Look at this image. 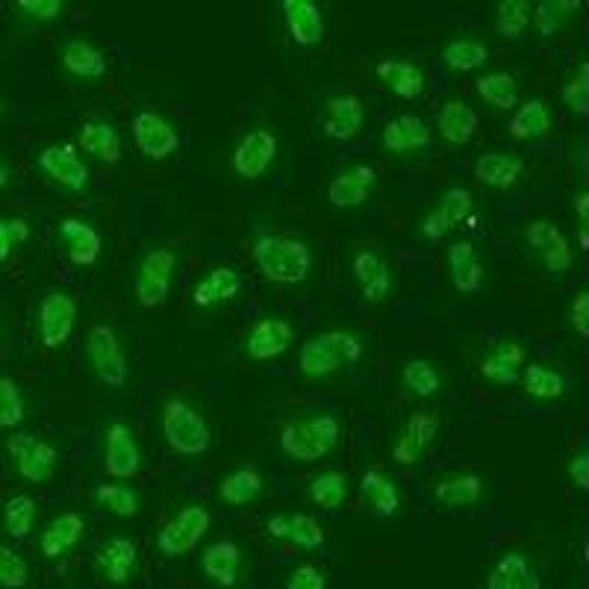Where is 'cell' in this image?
<instances>
[{
	"label": "cell",
	"mask_w": 589,
	"mask_h": 589,
	"mask_svg": "<svg viewBox=\"0 0 589 589\" xmlns=\"http://www.w3.org/2000/svg\"><path fill=\"white\" fill-rule=\"evenodd\" d=\"M292 339H295V333H292L290 321H283V318H262L248 333V354L253 360H274V356H281L292 346Z\"/></svg>",
	"instance_id": "cell-16"
},
{
	"label": "cell",
	"mask_w": 589,
	"mask_h": 589,
	"mask_svg": "<svg viewBox=\"0 0 589 589\" xmlns=\"http://www.w3.org/2000/svg\"><path fill=\"white\" fill-rule=\"evenodd\" d=\"M27 578H30L27 563L21 560L15 552H10L7 545H0V587L21 589L27 584Z\"/></svg>",
	"instance_id": "cell-51"
},
{
	"label": "cell",
	"mask_w": 589,
	"mask_h": 589,
	"mask_svg": "<svg viewBox=\"0 0 589 589\" xmlns=\"http://www.w3.org/2000/svg\"><path fill=\"white\" fill-rule=\"evenodd\" d=\"M133 133H136V145H139V150L150 159H166L169 154H174L180 145L178 131L157 113L136 115Z\"/></svg>",
	"instance_id": "cell-11"
},
{
	"label": "cell",
	"mask_w": 589,
	"mask_h": 589,
	"mask_svg": "<svg viewBox=\"0 0 589 589\" xmlns=\"http://www.w3.org/2000/svg\"><path fill=\"white\" fill-rule=\"evenodd\" d=\"M377 77H381L398 98H419V94L424 92V75H421V68H416L412 63H404V59H384V63L377 66Z\"/></svg>",
	"instance_id": "cell-31"
},
{
	"label": "cell",
	"mask_w": 589,
	"mask_h": 589,
	"mask_svg": "<svg viewBox=\"0 0 589 589\" xmlns=\"http://www.w3.org/2000/svg\"><path fill=\"white\" fill-rule=\"evenodd\" d=\"M475 127H477V115L472 113L468 103L451 101L442 106L440 133L445 141H451V145H466V141L472 139Z\"/></svg>",
	"instance_id": "cell-33"
},
{
	"label": "cell",
	"mask_w": 589,
	"mask_h": 589,
	"mask_svg": "<svg viewBox=\"0 0 589 589\" xmlns=\"http://www.w3.org/2000/svg\"><path fill=\"white\" fill-rule=\"evenodd\" d=\"M363 354V346L354 333L330 330L301 348V372L307 377H328L348 363H356Z\"/></svg>",
	"instance_id": "cell-3"
},
{
	"label": "cell",
	"mask_w": 589,
	"mask_h": 589,
	"mask_svg": "<svg viewBox=\"0 0 589 589\" xmlns=\"http://www.w3.org/2000/svg\"><path fill=\"white\" fill-rule=\"evenodd\" d=\"M528 24H531V7L524 0H501L498 3V33L501 36H522Z\"/></svg>",
	"instance_id": "cell-49"
},
{
	"label": "cell",
	"mask_w": 589,
	"mask_h": 589,
	"mask_svg": "<svg viewBox=\"0 0 589 589\" xmlns=\"http://www.w3.org/2000/svg\"><path fill=\"white\" fill-rule=\"evenodd\" d=\"M0 113H3V103H0Z\"/></svg>",
	"instance_id": "cell-60"
},
{
	"label": "cell",
	"mask_w": 589,
	"mask_h": 589,
	"mask_svg": "<svg viewBox=\"0 0 589 589\" xmlns=\"http://www.w3.org/2000/svg\"><path fill=\"white\" fill-rule=\"evenodd\" d=\"M80 145L98 159H103V162H118V157H122V139H118L113 124L106 122L86 124L80 131Z\"/></svg>",
	"instance_id": "cell-37"
},
{
	"label": "cell",
	"mask_w": 589,
	"mask_h": 589,
	"mask_svg": "<svg viewBox=\"0 0 589 589\" xmlns=\"http://www.w3.org/2000/svg\"><path fill=\"white\" fill-rule=\"evenodd\" d=\"M7 451H10V457L15 460L19 475L33 480V484H45V480H50L54 472H57V449L36 440V437H30V433H15V437H10Z\"/></svg>",
	"instance_id": "cell-5"
},
{
	"label": "cell",
	"mask_w": 589,
	"mask_h": 589,
	"mask_svg": "<svg viewBox=\"0 0 589 589\" xmlns=\"http://www.w3.org/2000/svg\"><path fill=\"white\" fill-rule=\"evenodd\" d=\"M484 496V484L477 475H449L437 484V501L445 507H472Z\"/></svg>",
	"instance_id": "cell-35"
},
{
	"label": "cell",
	"mask_w": 589,
	"mask_h": 589,
	"mask_svg": "<svg viewBox=\"0 0 589 589\" xmlns=\"http://www.w3.org/2000/svg\"><path fill=\"white\" fill-rule=\"evenodd\" d=\"M524 389L531 398L536 401H554V398H560L566 393V384H563V377L548 365H528V372H524Z\"/></svg>",
	"instance_id": "cell-43"
},
{
	"label": "cell",
	"mask_w": 589,
	"mask_h": 589,
	"mask_svg": "<svg viewBox=\"0 0 589 589\" xmlns=\"http://www.w3.org/2000/svg\"><path fill=\"white\" fill-rule=\"evenodd\" d=\"M80 536H83V516L63 513L47 524V531L42 533V543L38 545H42L45 557L57 560V557H63V554L75 548Z\"/></svg>",
	"instance_id": "cell-26"
},
{
	"label": "cell",
	"mask_w": 589,
	"mask_h": 589,
	"mask_svg": "<svg viewBox=\"0 0 589 589\" xmlns=\"http://www.w3.org/2000/svg\"><path fill=\"white\" fill-rule=\"evenodd\" d=\"M174 265H178V257L166 251V248L150 251L148 257L141 260L139 274H136V298H139L141 307H157V304L166 301Z\"/></svg>",
	"instance_id": "cell-7"
},
{
	"label": "cell",
	"mask_w": 589,
	"mask_h": 589,
	"mask_svg": "<svg viewBox=\"0 0 589 589\" xmlns=\"http://www.w3.org/2000/svg\"><path fill=\"white\" fill-rule=\"evenodd\" d=\"M563 101H566V106H569L571 113H587L589 110V66H580L578 77L571 80V83H566V89H563Z\"/></svg>",
	"instance_id": "cell-52"
},
{
	"label": "cell",
	"mask_w": 589,
	"mask_h": 589,
	"mask_svg": "<svg viewBox=\"0 0 589 589\" xmlns=\"http://www.w3.org/2000/svg\"><path fill=\"white\" fill-rule=\"evenodd\" d=\"M569 477L575 480V487L589 489V454L587 451H580L578 457H571Z\"/></svg>",
	"instance_id": "cell-57"
},
{
	"label": "cell",
	"mask_w": 589,
	"mask_h": 589,
	"mask_svg": "<svg viewBox=\"0 0 589 589\" xmlns=\"http://www.w3.org/2000/svg\"><path fill=\"white\" fill-rule=\"evenodd\" d=\"M433 437H437V419H433V416H412L401 437H398V442H395L393 457L398 460V463H404V466L419 463L421 454H424L428 445L433 442Z\"/></svg>",
	"instance_id": "cell-19"
},
{
	"label": "cell",
	"mask_w": 589,
	"mask_h": 589,
	"mask_svg": "<svg viewBox=\"0 0 589 589\" xmlns=\"http://www.w3.org/2000/svg\"><path fill=\"white\" fill-rule=\"evenodd\" d=\"M206 528H209V513L204 507H186L159 531L157 548L166 557H180L204 540Z\"/></svg>",
	"instance_id": "cell-6"
},
{
	"label": "cell",
	"mask_w": 589,
	"mask_h": 589,
	"mask_svg": "<svg viewBox=\"0 0 589 589\" xmlns=\"http://www.w3.org/2000/svg\"><path fill=\"white\" fill-rule=\"evenodd\" d=\"M59 236L68 248V257L77 265H92L101 253V236L94 234V227H89L86 222H77V218H66L59 225Z\"/></svg>",
	"instance_id": "cell-28"
},
{
	"label": "cell",
	"mask_w": 589,
	"mask_h": 589,
	"mask_svg": "<svg viewBox=\"0 0 589 589\" xmlns=\"http://www.w3.org/2000/svg\"><path fill=\"white\" fill-rule=\"evenodd\" d=\"M428 141H431V131L416 115H401V118L386 124L384 148L389 154H410V150L424 148Z\"/></svg>",
	"instance_id": "cell-24"
},
{
	"label": "cell",
	"mask_w": 589,
	"mask_h": 589,
	"mask_svg": "<svg viewBox=\"0 0 589 589\" xmlns=\"http://www.w3.org/2000/svg\"><path fill=\"white\" fill-rule=\"evenodd\" d=\"M404 384L419 398H431L440 393V372L428 360H412L404 365Z\"/></svg>",
	"instance_id": "cell-48"
},
{
	"label": "cell",
	"mask_w": 589,
	"mask_h": 589,
	"mask_svg": "<svg viewBox=\"0 0 589 589\" xmlns=\"http://www.w3.org/2000/svg\"><path fill=\"white\" fill-rule=\"evenodd\" d=\"M365 118L363 103L356 101L354 94H339L328 103V115H325V133L330 139H351L360 133Z\"/></svg>",
	"instance_id": "cell-21"
},
{
	"label": "cell",
	"mask_w": 589,
	"mask_h": 589,
	"mask_svg": "<svg viewBox=\"0 0 589 589\" xmlns=\"http://www.w3.org/2000/svg\"><path fill=\"white\" fill-rule=\"evenodd\" d=\"M260 489H262V477L257 475L253 468H239V472L225 477V484L218 489V496H222V501H227V505L242 507L251 505L253 498L260 496Z\"/></svg>",
	"instance_id": "cell-40"
},
{
	"label": "cell",
	"mask_w": 589,
	"mask_h": 589,
	"mask_svg": "<svg viewBox=\"0 0 589 589\" xmlns=\"http://www.w3.org/2000/svg\"><path fill=\"white\" fill-rule=\"evenodd\" d=\"M94 498H98L110 513L122 516V519H131V516L139 513V496H136L131 487H124V484H103V487H98Z\"/></svg>",
	"instance_id": "cell-47"
},
{
	"label": "cell",
	"mask_w": 589,
	"mask_h": 589,
	"mask_svg": "<svg viewBox=\"0 0 589 589\" xmlns=\"http://www.w3.org/2000/svg\"><path fill=\"white\" fill-rule=\"evenodd\" d=\"M449 269L451 281L460 292H475L484 281V269H480V260H477L475 248L468 242H457L449 251Z\"/></svg>",
	"instance_id": "cell-32"
},
{
	"label": "cell",
	"mask_w": 589,
	"mask_h": 589,
	"mask_svg": "<svg viewBox=\"0 0 589 589\" xmlns=\"http://www.w3.org/2000/svg\"><path fill=\"white\" fill-rule=\"evenodd\" d=\"M552 131V110L545 101H528L519 106V113L510 122V133L516 139H540Z\"/></svg>",
	"instance_id": "cell-36"
},
{
	"label": "cell",
	"mask_w": 589,
	"mask_h": 589,
	"mask_svg": "<svg viewBox=\"0 0 589 589\" xmlns=\"http://www.w3.org/2000/svg\"><path fill=\"white\" fill-rule=\"evenodd\" d=\"M77 307L75 301L63 295V292H54L42 301V309H38V330H42V342L47 348H59L71 337L75 330Z\"/></svg>",
	"instance_id": "cell-10"
},
{
	"label": "cell",
	"mask_w": 589,
	"mask_h": 589,
	"mask_svg": "<svg viewBox=\"0 0 589 589\" xmlns=\"http://www.w3.org/2000/svg\"><path fill=\"white\" fill-rule=\"evenodd\" d=\"M363 496L369 498V505L381 516H395L398 513V505H401L398 489H395V484L384 472H365Z\"/></svg>",
	"instance_id": "cell-39"
},
{
	"label": "cell",
	"mask_w": 589,
	"mask_h": 589,
	"mask_svg": "<svg viewBox=\"0 0 589 589\" xmlns=\"http://www.w3.org/2000/svg\"><path fill=\"white\" fill-rule=\"evenodd\" d=\"M487 589H540V578H536V571L531 569L524 554L510 552L496 563Z\"/></svg>",
	"instance_id": "cell-25"
},
{
	"label": "cell",
	"mask_w": 589,
	"mask_h": 589,
	"mask_svg": "<svg viewBox=\"0 0 589 589\" xmlns=\"http://www.w3.org/2000/svg\"><path fill=\"white\" fill-rule=\"evenodd\" d=\"M575 209H578V218H580V227L589 225V192L584 189V192H578V197H575Z\"/></svg>",
	"instance_id": "cell-58"
},
{
	"label": "cell",
	"mask_w": 589,
	"mask_h": 589,
	"mask_svg": "<svg viewBox=\"0 0 589 589\" xmlns=\"http://www.w3.org/2000/svg\"><path fill=\"white\" fill-rule=\"evenodd\" d=\"M286 589H328V578L316 566H298L286 580Z\"/></svg>",
	"instance_id": "cell-54"
},
{
	"label": "cell",
	"mask_w": 589,
	"mask_h": 589,
	"mask_svg": "<svg viewBox=\"0 0 589 589\" xmlns=\"http://www.w3.org/2000/svg\"><path fill=\"white\" fill-rule=\"evenodd\" d=\"M442 59H445V66L451 71H475L489 59L487 45H480L475 38H457V42H451L442 50Z\"/></svg>",
	"instance_id": "cell-41"
},
{
	"label": "cell",
	"mask_w": 589,
	"mask_h": 589,
	"mask_svg": "<svg viewBox=\"0 0 589 589\" xmlns=\"http://www.w3.org/2000/svg\"><path fill=\"white\" fill-rule=\"evenodd\" d=\"M575 10H578V0H545L531 12L533 27L540 30V36H552L575 15Z\"/></svg>",
	"instance_id": "cell-44"
},
{
	"label": "cell",
	"mask_w": 589,
	"mask_h": 589,
	"mask_svg": "<svg viewBox=\"0 0 589 589\" xmlns=\"http://www.w3.org/2000/svg\"><path fill=\"white\" fill-rule=\"evenodd\" d=\"M528 242H531L533 251L540 253V260H543L548 272L560 274L571 269L569 242H566V236H563L552 222H545V218L533 222V225L528 227Z\"/></svg>",
	"instance_id": "cell-12"
},
{
	"label": "cell",
	"mask_w": 589,
	"mask_h": 589,
	"mask_svg": "<svg viewBox=\"0 0 589 589\" xmlns=\"http://www.w3.org/2000/svg\"><path fill=\"white\" fill-rule=\"evenodd\" d=\"M283 12H286V24H290L292 38L304 47H313L321 42L325 36V21H321V12L316 10L313 0H286L283 3Z\"/></svg>",
	"instance_id": "cell-20"
},
{
	"label": "cell",
	"mask_w": 589,
	"mask_h": 589,
	"mask_svg": "<svg viewBox=\"0 0 589 589\" xmlns=\"http://www.w3.org/2000/svg\"><path fill=\"white\" fill-rule=\"evenodd\" d=\"M374 186V171L369 166H351L339 178H333L328 189V197L333 206H342V209H351V206H360L369 197Z\"/></svg>",
	"instance_id": "cell-18"
},
{
	"label": "cell",
	"mask_w": 589,
	"mask_h": 589,
	"mask_svg": "<svg viewBox=\"0 0 589 589\" xmlns=\"http://www.w3.org/2000/svg\"><path fill=\"white\" fill-rule=\"evenodd\" d=\"M354 274L360 286H363L365 301H384L389 295V290H393V274H389L386 262L374 251L356 253Z\"/></svg>",
	"instance_id": "cell-27"
},
{
	"label": "cell",
	"mask_w": 589,
	"mask_h": 589,
	"mask_svg": "<svg viewBox=\"0 0 589 589\" xmlns=\"http://www.w3.org/2000/svg\"><path fill=\"white\" fill-rule=\"evenodd\" d=\"M86 351H89V363L94 365V372H98L103 384L124 386V381H127V360H124V351L113 330L103 328V325L101 328H92V333L86 339Z\"/></svg>",
	"instance_id": "cell-8"
},
{
	"label": "cell",
	"mask_w": 589,
	"mask_h": 589,
	"mask_svg": "<svg viewBox=\"0 0 589 589\" xmlns=\"http://www.w3.org/2000/svg\"><path fill=\"white\" fill-rule=\"evenodd\" d=\"M236 292H239V274L234 269H216L197 283L192 301L197 307H216L222 301L236 298Z\"/></svg>",
	"instance_id": "cell-34"
},
{
	"label": "cell",
	"mask_w": 589,
	"mask_h": 589,
	"mask_svg": "<svg viewBox=\"0 0 589 589\" xmlns=\"http://www.w3.org/2000/svg\"><path fill=\"white\" fill-rule=\"evenodd\" d=\"M63 66L75 77H86V80H98L106 71V59L98 47L89 42H68L63 50Z\"/></svg>",
	"instance_id": "cell-38"
},
{
	"label": "cell",
	"mask_w": 589,
	"mask_h": 589,
	"mask_svg": "<svg viewBox=\"0 0 589 589\" xmlns=\"http://www.w3.org/2000/svg\"><path fill=\"white\" fill-rule=\"evenodd\" d=\"M33 522H36V501L30 496H15L7 501V510H3V528L10 536H27L33 531Z\"/></svg>",
	"instance_id": "cell-46"
},
{
	"label": "cell",
	"mask_w": 589,
	"mask_h": 589,
	"mask_svg": "<svg viewBox=\"0 0 589 589\" xmlns=\"http://www.w3.org/2000/svg\"><path fill=\"white\" fill-rule=\"evenodd\" d=\"M19 10L27 12L30 19L54 21L63 15V3L59 0H19Z\"/></svg>",
	"instance_id": "cell-55"
},
{
	"label": "cell",
	"mask_w": 589,
	"mask_h": 589,
	"mask_svg": "<svg viewBox=\"0 0 589 589\" xmlns=\"http://www.w3.org/2000/svg\"><path fill=\"white\" fill-rule=\"evenodd\" d=\"M524 363V348L519 342H498L487 356H484V365H480V372L487 377L489 384L496 386H510L516 384V377H519V365Z\"/></svg>",
	"instance_id": "cell-22"
},
{
	"label": "cell",
	"mask_w": 589,
	"mask_h": 589,
	"mask_svg": "<svg viewBox=\"0 0 589 589\" xmlns=\"http://www.w3.org/2000/svg\"><path fill=\"white\" fill-rule=\"evenodd\" d=\"M309 498L321 505L325 510H337L342 507V501L348 498V480L346 475H339V472H325V475H318L313 484H309Z\"/></svg>",
	"instance_id": "cell-45"
},
{
	"label": "cell",
	"mask_w": 589,
	"mask_h": 589,
	"mask_svg": "<svg viewBox=\"0 0 589 589\" xmlns=\"http://www.w3.org/2000/svg\"><path fill=\"white\" fill-rule=\"evenodd\" d=\"M136 557H139L136 545L131 540H124V536H115L98 554V569L103 571V578L110 584H127L133 571H136Z\"/></svg>",
	"instance_id": "cell-23"
},
{
	"label": "cell",
	"mask_w": 589,
	"mask_h": 589,
	"mask_svg": "<svg viewBox=\"0 0 589 589\" xmlns=\"http://www.w3.org/2000/svg\"><path fill=\"white\" fill-rule=\"evenodd\" d=\"M24 419V398L15 381L0 377V428H15Z\"/></svg>",
	"instance_id": "cell-50"
},
{
	"label": "cell",
	"mask_w": 589,
	"mask_h": 589,
	"mask_svg": "<svg viewBox=\"0 0 589 589\" xmlns=\"http://www.w3.org/2000/svg\"><path fill=\"white\" fill-rule=\"evenodd\" d=\"M477 94L496 106V110H510L519 101V89H516V80L505 71H492V75H484L477 80Z\"/></svg>",
	"instance_id": "cell-42"
},
{
	"label": "cell",
	"mask_w": 589,
	"mask_h": 589,
	"mask_svg": "<svg viewBox=\"0 0 589 589\" xmlns=\"http://www.w3.org/2000/svg\"><path fill=\"white\" fill-rule=\"evenodd\" d=\"M38 169L45 171L50 180L71 189V192H83L86 183H89V169H86V162L71 145H54V148L42 150L38 154Z\"/></svg>",
	"instance_id": "cell-9"
},
{
	"label": "cell",
	"mask_w": 589,
	"mask_h": 589,
	"mask_svg": "<svg viewBox=\"0 0 589 589\" xmlns=\"http://www.w3.org/2000/svg\"><path fill=\"white\" fill-rule=\"evenodd\" d=\"M571 328L578 330L580 337L589 333V292H580L571 304Z\"/></svg>",
	"instance_id": "cell-56"
},
{
	"label": "cell",
	"mask_w": 589,
	"mask_h": 589,
	"mask_svg": "<svg viewBox=\"0 0 589 589\" xmlns=\"http://www.w3.org/2000/svg\"><path fill=\"white\" fill-rule=\"evenodd\" d=\"M139 445L133 440L131 428L122 421L110 424V431H106V468H110V475L131 477L139 472Z\"/></svg>",
	"instance_id": "cell-15"
},
{
	"label": "cell",
	"mask_w": 589,
	"mask_h": 589,
	"mask_svg": "<svg viewBox=\"0 0 589 589\" xmlns=\"http://www.w3.org/2000/svg\"><path fill=\"white\" fill-rule=\"evenodd\" d=\"M468 216H472V195H468L466 189H449V192L442 195L440 206L433 209L431 216L424 218L421 234L428 236V239H442L451 227H457L460 222H466Z\"/></svg>",
	"instance_id": "cell-14"
},
{
	"label": "cell",
	"mask_w": 589,
	"mask_h": 589,
	"mask_svg": "<svg viewBox=\"0 0 589 589\" xmlns=\"http://www.w3.org/2000/svg\"><path fill=\"white\" fill-rule=\"evenodd\" d=\"M239 566H242V552L234 543H216L204 552L206 578L218 587H234L239 580Z\"/></svg>",
	"instance_id": "cell-29"
},
{
	"label": "cell",
	"mask_w": 589,
	"mask_h": 589,
	"mask_svg": "<svg viewBox=\"0 0 589 589\" xmlns=\"http://www.w3.org/2000/svg\"><path fill=\"white\" fill-rule=\"evenodd\" d=\"M274 154H277V139H274V133L253 131L239 141V148H236L234 154V169L248 180L262 178L265 169L274 162Z\"/></svg>",
	"instance_id": "cell-13"
},
{
	"label": "cell",
	"mask_w": 589,
	"mask_h": 589,
	"mask_svg": "<svg viewBox=\"0 0 589 589\" xmlns=\"http://www.w3.org/2000/svg\"><path fill=\"white\" fill-rule=\"evenodd\" d=\"M7 183H10V171L3 169V166H0V189L7 186Z\"/></svg>",
	"instance_id": "cell-59"
},
{
	"label": "cell",
	"mask_w": 589,
	"mask_h": 589,
	"mask_svg": "<svg viewBox=\"0 0 589 589\" xmlns=\"http://www.w3.org/2000/svg\"><path fill=\"white\" fill-rule=\"evenodd\" d=\"M339 440V421L333 416H313V419L290 421L281 433L283 451L292 460L313 463L337 449Z\"/></svg>",
	"instance_id": "cell-2"
},
{
	"label": "cell",
	"mask_w": 589,
	"mask_h": 589,
	"mask_svg": "<svg viewBox=\"0 0 589 589\" xmlns=\"http://www.w3.org/2000/svg\"><path fill=\"white\" fill-rule=\"evenodd\" d=\"M253 260L274 283H301L309 274V248L286 236H260L253 242Z\"/></svg>",
	"instance_id": "cell-1"
},
{
	"label": "cell",
	"mask_w": 589,
	"mask_h": 589,
	"mask_svg": "<svg viewBox=\"0 0 589 589\" xmlns=\"http://www.w3.org/2000/svg\"><path fill=\"white\" fill-rule=\"evenodd\" d=\"M30 239V227L21 218L12 222H0V262L7 260L12 251V245H21Z\"/></svg>",
	"instance_id": "cell-53"
},
{
	"label": "cell",
	"mask_w": 589,
	"mask_h": 589,
	"mask_svg": "<svg viewBox=\"0 0 589 589\" xmlns=\"http://www.w3.org/2000/svg\"><path fill=\"white\" fill-rule=\"evenodd\" d=\"M269 533H272L274 540H290L292 545H298V548H318V545L325 543V531H321V524L313 519V516H272L269 519Z\"/></svg>",
	"instance_id": "cell-17"
},
{
	"label": "cell",
	"mask_w": 589,
	"mask_h": 589,
	"mask_svg": "<svg viewBox=\"0 0 589 589\" xmlns=\"http://www.w3.org/2000/svg\"><path fill=\"white\" fill-rule=\"evenodd\" d=\"M524 162L510 154H484L477 159L475 174L480 183H487L492 189H510L516 180L522 178Z\"/></svg>",
	"instance_id": "cell-30"
},
{
	"label": "cell",
	"mask_w": 589,
	"mask_h": 589,
	"mask_svg": "<svg viewBox=\"0 0 589 589\" xmlns=\"http://www.w3.org/2000/svg\"><path fill=\"white\" fill-rule=\"evenodd\" d=\"M162 433L178 454H201L209 445V428L204 424V419L180 398L166 404Z\"/></svg>",
	"instance_id": "cell-4"
}]
</instances>
